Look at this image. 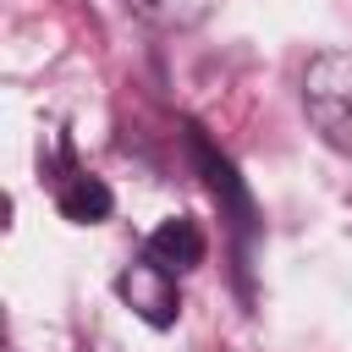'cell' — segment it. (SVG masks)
I'll return each mask as SVG.
<instances>
[{"instance_id": "obj_1", "label": "cell", "mask_w": 352, "mask_h": 352, "mask_svg": "<svg viewBox=\"0 0 352 352\" xmlns=\"http://www.w3.org/2000/svg\"><path fill=\"white\" fill-rule=\"evenodd\" d=\"M302 110L330 148L352 154V50H319L302 66Z\"/></svg>"}, {"instance_id": "obj_2", "label": "cell", "mask_w": 352, "mask_h": 352, "mask_svg": "<svg viewBox=\"0 0 352 352\" xmlns=\"http://www.w3.org/2000/svg\"><path fill=\"white\" fill-rule=\"evenodd\" d=\"M116 292H121V302H126L143 324H154V330H170V324H176V314H182L176 275H170V270H160L154 258L126 264V270L116 275Z\"/></svg>"}, {"instance_id": "obj_3", "label": "cell", "mask_w": 352, "mask_h": 352, "mask_svg": "<svg viewBox=\"0 0 352 352\" xmlns=\"http://www.w3.org/2000/svg\"><path fill=\"white\" fill-rule=\"evenodd\" d=\"M55 154H60V176H55V209H60L72 226H99V220H110V209H116L110 187H104L99 176H88L82 165H72V148H66V143H55Z\"/></svg>"}, {"instance_id": "obj_4", "label": "cell", "mask_w": 352, "mask_h": 352, "mask_svg": "<svg viewBox=\"0 0 352 352\" xmlns=\"http://www.w3.org/2000/svg\"><path fill=\"white\" fill-rule=\"evenodd\" d=\"M204 231H198V220H187V214H176V220H165V226H154L148 231V242H143V258H154L160 270H170V275H187V270H198L204 264Z\"/></svg>"}, {"instance_id": "obj_5", "label": "cell", "mask_w": 352, "mask_h": 352, "mask_svg": "<svg viewBox=\"0 0 352 352\" xmlns=\"http://www.w3.org/2000/svg\"><path fill=\"white\" fill-rule=\"evenodd\" d=\"M209 6H214V0H126V11H132L138 22H148V28H160V33H187V28H198V22L209 16Z\"/></svg>"}]
</instances>
